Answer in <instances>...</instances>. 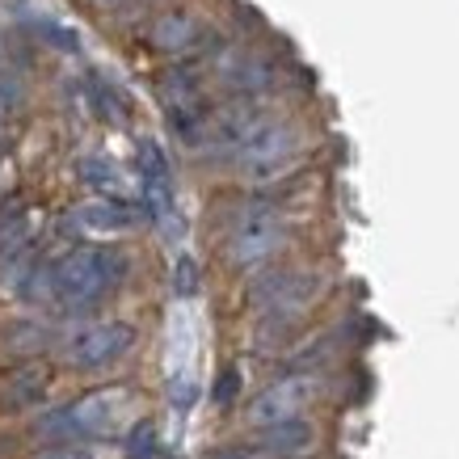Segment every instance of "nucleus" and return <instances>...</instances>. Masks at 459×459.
I'll return each instance as SVG.
<instances>
[{
	"instance_id": "nucleus-1",
	"label": "nucleus",
	"mask_w": 459,
	"mask_h": 459,
	"mask_svg": "<svg viewBox=\"0 0 459 459\" xmlns=\"http://www.w3.org/2000/svg\"><path fill=\"white\" fill-rule=\"evenodd\" d=\"M126 274L123 253L114 249H68L51 265V282H56V299L72 312L98 304L101 295H110Z\"/></svg>"
},
{
	"instance_id": "nucleus-2",
	"label": "nucleus",
	"mask_w": 459,
	"mask_h": 459,
	"mask_svg": "<svg viewBox=\"0 0 459 459\" xmlns=\"http://www.w3.org/2000/svg\"><path fill=\"white\" fill-rule=\"evenodd\" d=\"M123 404V392L110 388V392H89L81 396L76 404H64L56 413L34 426V434L51 438V443H76V438H93V434H106L114 426V413Z\"/></svg>"
},
{
	"instance_id": "nucleus-3",
	"label": "nucleus",
	"mask_w": 459,
	"mask_h": 459,
	"mask_svg": "<svg viewBox=\"0 0 459 459\" xmlns=\"http://www.w3.org/2000/svg\"><path fill=\"white\" fill-rule=\"evenodd\" d=\"M287 240V228H282V215L274 207H249L240 211L232 232H228V262L249 270V265L270 262L274 253L282 249Z\"/></svg>"
},
{
	"instance_id": "nucleus-4",
	"label": "nucleus",
	"mask_w": 459,
	"mask_h": 459,
	"mask_svg": "<svg viewBox=\"0 0 459 459\" xmlns=\"http://www.w3.org/2000/svg\"><path fill=\"white\" fill-rule=\"evenodd\" d=\"M299 152V135H295V126L287 123H262L257 131H253L249 140L240 143L237 152V165L249 173V178H270V173H279L291 156Z\"/></svg>"
},
{
	"instance_id": "nucleus-5",
	"label": "nucleus",
	"mask_w": 459,
	"mask_h": 459,
	"mask_svg": "<svg viewBox=\"0 0 459 459\" xmlns=\"http://www.w3.org/2000/svg\"><path fill=\"white\" fill-rule=\"evenodd\" d=\"M312 396H316V379L312 376H287V379H279V384H270L265 392L253 396L249 401V421L257 426V430L295 421L307 409Z\"/></svg>"
},
{
	"instance_id": "nucleus-6",
	"label": "nucleus",
	"mask_w": 459,
	"mask_h": 459,
	"mask_svg": "<svg viewBox=\"0 0 459 459\" xmlns=\"http://www.w3.org/2000/svg\"><path fill=\"white\" fill-rule=\"evenodd\" d=\"M135 342V329L123 325V320H101V325H89L84 333H76L68 342V362L81 367V371H98V367H110L131 350Z\"/></svg>"
},
{
	"instance_id": "nucleus-7",
	"label": "nucleus",
	"mask_w": 459,
	"mask_h": 459,
	"mask_svg": "<svg viewBox=\"0 0 459 459\" xmlns=\"http://www.w3.org/2000/svg\"><path fill=\"white\" fill-rule=\"evenodd\" d=\"M140 190H143V211L148 220H156L160 228H169L173 220V173H169V156L156 140H140Z\"/></svg>"
},
{
	"instance_id": "nucleus-8",
	"label": "nucleus",
	"mask_w": 459,
	"mask_h": 459,
	"mask_svg": "<svg viewBox=\"0 0 459 459\" xmlns=\"http://www.w3.org/2000/svg\"><path fill=\"white\" fill-rule=\"evenodd\" d=\"M220 76L228 89H237V93H262L274 84V64L262 56H253V51H232V56L220 59Z\"/></svg>"
},
{
	"instance_id": "nucleus-9",
	"label": "nucleus",
	"mask_w": 459,
	"mask_h": 459,
	"mask_svg": "<svg viewBox=\"0 0 459 459\" xmlns=\"http://www.w3.org/2000/svg\"><path fill=\"white\" fill-rule=\"evenodd\" d=\"M160 101H165L169 118H190V114H207L203 110V81L195 68H169L160 76Z\"/></svg>"
},
{
	"instance_id": "nucleus-10",
	"label": "nucleus",
	"mask_w": 459,
	"mask_h": 459,
	"mask_svg": "<svg viewBox=\"0 0 459 459\" xmlns=\"http://www.w3.org/2000/svg\"><path fill=\"white\" fill-rule=\"evenodd\" d=\"M257 451H262L265 459H291V455H304L307 446H312V426H307L304 418L295 421H282V426H265L262 434H257Z\"/></svg>"
},
{
	"instance_id": "nucleus-11",
	"label": "nucleus",
	"mask_w": 459,
	"mask_h": 459,
	"mask_svg": "<svg viewBox=\"0 0 459 459\" xmlns=\"http://www.w3.org/2000/svg\"><path fill=\"white\" fill-rule=\"evenodd\" d=\"M148 39H152V47H160V51L186 56V51H195L198 42H203V26H198L190 13H165L152 22Z\"/></svg>"
},
{
	"instance_id": "nucleus-12",
	"label": "nucleus",
	"mask_w": 459,
	"mask_h": 459,
	"mask_svg": "<svg viewBox=\"0 0 459 459\" xmlns=\"http://www.w3.org/2000/svg\"><path fill=\"white\" fill-rule=\"evenodd\" d=\"M47 367H39V362H26V367H17V371H9L4 376V384H0V404L4 409H30V404L42 401V392H47Z\"/></svg>"
},
{
	"instance_id": "nucleus-13",
	"label": "nucleus",
	"mask_w": 459,
	"mask_h": 459,
	"mask_svg": "<svg viewBox=\"0 0 459 459\" xmlns=\"http://www.w3.org/2000/svg\"><path fill=\"white\" fill-rule=\"evenodd\" d=\"M76 220H81V228H89V232L114 237V232H126V228L135 223V211L126 207L123 198H98V203H89V207L76 211Z\"/></svg>"
},
{
	"instance_id": "nucleus-14",
	"label": "nucleus",
	"mask_w": 459,
	"mask_h": 459,
	"mask_svg": "<svg viewBox=\"0 0 459 459\" xmlns=\"http://www.w3.org/2000/svg\"><path fill=\"white\" fill-rule=\"evenodd\" d=\"M81 178L89 181V186H98V190H118V173H114V165L110 160H101V156H84Z\"/></svg>"
},
{
	"instance_id": "nucleus-15",
	"label": "nucleus",
	"mask_w": 459,
	"mask_h": 459,
	"mask_svg": "<svg viewBox=\"0 0 459 459\" xmlns=\"http://www.w3.org/2000/svg\"><path fill=\"white\" fill-rule=\"evenodd\" d=\"M156 455V426L140 421L135 430L126 434V459H152Z\"/></svg>"
},
{
	"instance_id": "nucleus-16",
	"label": "nucleus",
	"mask_w": 459,
	"mask_h": 459,
	"mask_svg": "<svg viewBox=\"0 0 459 459\" xmlns=\"http://www.w3.org/2000/svg\"><path fill=\"white\" fill-rule=\"evenodd\" d=\"M173 291L178 295H195L198 291V270L190 257H178V265H173Z\"/></svg>"
},
{
	"instance_id": "nucleus-17",
	"label": "nucleus",
	"mask_w": 459,
	"mask_h": 459,
	"mask_svg": "<svg viewBox=\"0 0 459 459\" xmlns=\"http://www.w3.org/2000/svg\"><path fill=\"white\" fill-rule=\"evenodd\" d=\"M39 459H93V451L81 443H59V446H51V451H42Z\"/></svg>"
},
{
	"instance_id": "nucleus-18",
	"label": "nucleus",
	"mask_w": 459,
	"mask_h": 459,
	"mask_svg": "<svg viewBox=\"0 0 459 459\" xmlns=\"http://www.w3.org/2000/svg\"><path fill=\"white\" fill-rule=\"evenodd\" d=\"M42 34H51V42H56L59 51H76V30H68V26H51V22H42Z\"/></svg>"
},
{
	"instance_id": "nucleus-19",
	"label": "nucleus",
	"mask_w": 459,
	"mask_h": 459,
	"mask_svg": "<svg viewBox=\"0 0 459 459\" xmlns=\"http://www.w3.org/2000/svg\"><path fill=\"white\" fill-rule=\"evenodd\" d=\"M237 388H240V376L228 367V371L220 376V388H215V404H228L232 396H237Z\"/></svg>"
},
{
	"instance_id": "nucleus-20",
	"label": "nucleus",
	"mask_w": 459,
	"mask_h": 459,
	"mask_svg": "<svg viewBox=\"0 0 459 459\" xmlns=\"http://www.w3.org/2000/svg\"><path fill=\"white\" fill-rule=\"evenodd\" d=\"M207 459H265L257 446H223V451H215V455Z\"/></svg>"
},
{
	"instance_id": "nucleus-21",
	"label": "nucleus",
	"mask_w": 459,
	"mask_h": 459,
	"mask_svg": "<svg viewBox=\"0 0 459 459\" xmlns=\"http://www.w3.org/2000/svg\"><path fill=\"white\" fill-rule=\"evenodd\" d=\"M98 4H106V9H110V4H123V0H98Z\"/></svg>"
},
{
	"instance_id": "nucleus-22",
	"label": "nucleus",
	"mask_w": 459,
	"mask_h": 459,
	"mask_svg": "<svg viewBox=\"0 0 459 459\" xmlns=\"http://www.w3.org/2000/svg\"><path fill=\"white\" fill-rule=\"evenodd\" d=\"M0 446H4V443H0Z\"/></svg>"
}]
</instances>
